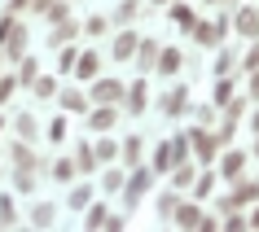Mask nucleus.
Masks as SVG:
<instances>
[{"mask_svg": "<svg viewBox=\"0 0 259 232\" xmlns=\"http://www.w3.org/2000/svg\"><path fill=\"white\" fill-rule=\"evenodd\" d=\"M180 158H185V140H171V145H163V149H158V171H171V166H180Z\"/></svg>", "mask_w": 259, "mask_h": 232, "instance_id": "1", "label": "nucleus"}, {"mask_svg": "<svg viewBox=\"0 0 259 232\" xmlns=\"http://www.w3.org/2000/svg\"><path fill=\"white\" fill-rule=\"evenodd\" d=\"M171 215H176V223H180V228H211V223H206V219L198 215L193 206H176Z\"/></svg>", "mask_w": 259, "mask_h": 232, "instance_id": "2", "label": "nucleus"}, {"mask_svg": "<svg viewBox=\"0 0 259 232\" xmlns=\"http://www.w3.org/2000/svg\"><path fill=\"white\" fill-rule=\"evenodd\" d=\"M193 149L202 153V162H211V158H215V136H206V132H193Z\"/></svg>", "mask_w": 259, "mask_h": 232, "instance_id": "3", "label": "nucleus"}, {"mask_svg": "<svg viewBox=\"0 0 259 232\" xmlns=\"http://www.w3.org/2000/svg\"><path fill=\"white\" fill-rule=\"evenodd\" d=\"M237 31H246V35H255V31H259V14L242 9V14H237Z\"/></svg>", "mask_w": 259, "mask_h": 232, "instance_id": "4", "label": "nucleus"}, {"mask_svg": "<svg viewBox=\"0 0 259 232\" xmlns=\"http://www.w3.org/2000/svg\"><path fill=\"white\" fill-rule=\"evenodd\" d=\"M255 197H259V184H242V189L233 193V202H229V206H242V202H255Z\"/></svg>", "mask_w": 259, "mask_h": 232, "instance_id": "5", "label": "nucleus"}, {"mask_svg": "<svg viewBox=\"0 0 259 232\" xmlns=\"http://www.w3.org/2000/svg\"><path fill=\"white\" fill-rule=\"evenodd\" d=\"M137 53V35H119V44H114V57H132Z\"/></svg>", "mask_w": 259, "mask_h": 232, "instance_id": "6", "label": "nucleus"}, {"mask_svg": "<svg viewBox=\"0 0 259 232\" xmlns=\"http://www.w3.org/2000/svg\"><path fill=\"white\" fill-rule=\"evenodd\" d=\"M88 123H93L97 132H106V127L114 123V109H97V114H93V119H88Z\"/></svg>", "mask_w": 259, "mask_h": 232, "instance_id": "7", "label": "nucleus"}, {"mask_svg": "<svg viewBox=\"0 0 259 232\" xmlns=\"http://www.w3.org/2000/svg\"><path fill=\"white\" fill-rule=\"evenodd\" d=\"M9 35H14V44H9V57H22V44H27V31H22V27H9Z\"/></svg>", "mask_w": 259, "mask_h": 232, "instance_id": "8", "label": "nucleus"}, {"mask_svg": "<svg viewBox=\"0 0 259 232\" xmlns=\"http://www.w3.org/2000/svg\"><path fill=\"white\" fill-rule=\"evenodd\" d=\"M158 66H163V75H171V70L180 66V53H176V48H167V53L158 57Z\"/></svg>", "mask_w": 259, "mask_h": 232, "instance_id": "9", "label": "nucleus"}, {"mask_svg": "<svg viewBox=\"0 0 259 232\" xmlns=\"http://www.w3.org/2000/svg\"><path fill=\"white\" fill-rule=\"evenodd\" d=\"M119 92H123V88H119V83H110V79H106V83H97V96H101V101H114Z\"/></svg>", "mask_w": 259, "mask_h": 232, "instance_id": "10", "label": "nucleus"}, {"mask_svg": "<svg viewBox=\"0 0 259 232\" xmlns=\"http://www.w3.org/2000/svg\"><path fill=\"white\" fill-rule=\"evenodd\" d=\"M97 75V57L88 53V57H79V79H93Z\"/></svg>", "mask_w": 259, "mask_h": 232, "instance_id": "11", "label": "nucleus"}, {"mask_svg": "<svg viewBox=\"0 0 259 232\" xmlns=\"http://www.w3.org/2000/svg\"><path fill=\"white\" fill-rule=\"evenodd\" d=\"M145 184H150V176H137V180H132V189H127V202H137L141 193H145Z\"/></svg>", "mask_w": 259, "mask_h": 232, "instance_id": "12", "label": "nucleus"}, {"mask_svg": "<svg viewBox=\"0 0 259 232\" xmlns=\"http://www.w3.org/2000/svg\"><path fill=\"white\" fill-rule=\"evenodd\" d=\"M180 105H185V92H171V96H163V109H167V114H176Z\"/></svg>", "mask_w": 259, "mask_h": 232, "instance_id": "13", "label": "nucleus"}, {"mask_svg": "<svg viewBox=\"0 0 259 232\" xmlns=\"http://www.w3.org/2000/svg\"><path fill=\"white\" fill-rule=\"evenodd\" d=\"M237 171H242V153H229L224 158V176H237Z\"/></svg>", "mask_w": 259, "mask_h": 232, "instance_id": "14", "label": "nucleus"}, {"mask_svg": "<svg viewBox=\"0 0 259 232\" xmlns=\"http://www.w3.org/2000/svg\"><path fill=\"white\" fill-rule=\"evenodd\" d=\"M171 18H176L180 27H189V22H193V14H189V5H176V9H171Z\"/></svg>", "mask_w": 259, "mask_h": 232, "instance_id": "15", "label": "nucleus"}, {"mask_svg": "<svg viewBox=\"0 0 259 232\" xmlns=\"http://www.w3.org/2000/svg\"><path fill=\"white\" fill-rule=\"evenodd\" d=\"M101 223H106V210H101V206H93V210H88V228H101Z\"/></svg>", "mask_w": 259, "mask_h": 232, "instance_id": "16", "label": "nucleus"}, {"mask_svg": "<svg viewBox=\"0 0 259 232\" xmlns=\"http://www.w3.org/2000/svg\"><path fill=\"white\" fill-rule=\"evenodd\" d=\"M62 105H66V109H79L83 96H79V92H62Z\"/></svg>", "mask_w": 259, "mask_h": 232, "instance_id": "17", "label": "nucleus"}, {"mask_svg": "<svg viewBox=\"0 0 259 232\" xmlns=\"http://www.w3.org/2000/svg\"><path fill=\"white\" fill-rule=\"evenodd\" d=\"M137 153H141V140H127V145H123V158H127V162H137Z\"/></svg>", "mask_w": 259, "mask_h": 232, "instance_id": "18", "label": "nucleus"}, {"mask_svg": "<svg viewBox=\"0 0 259 232\" xmlns=\"http://www.w3.org/2000/svg\"><path fill=\"white\" fill-rule=\"evenodd\" d=\"M35 223H40V228H49V223H53V210H49V206H40V210H35Z\"/></svg>", "mask_w": 259, "mask_h": 232, "instance_id": "19", "label": "nucleus"}, {"mask_svg": "<svg viewBox=\"0 0 259 232\" xmlns=\"http://www.w3.org/2000/svg\"><path fill=\"white\" fill-rule=\"evenodd\" d=\"M229 96H233V83H229V79H220V88H215V101H229Z\"/></svg>", "mask_w": 259, "mask_h": 232, "instance_id": "20", "label": "nucleus"}, {"mask_svg": "<svg viewBox=\"0 0 259 232\" xmlns=\"http://www.w3.org/2000/svg\"><path fill=\"white\" fill-rule=\"evenodd\" d=\"M97 158H101V162H106V158H114V145H110V140H101V145H97Z\"/></svg>", "mask_w": 259, "mask_h": 232, "instance_id": "21", "label": "nucleus"}, {"mask_svg": "<svg viewBox=\"0 0 259 232\" xmlns=\"http://www.w3.org/2000/svg\"><path fill=\"white\" fill-rule=\"evenodd\" d=\"M35 92H40V96H53V79H35Z\"/></svg>", "mask_w": 259, "mask_h": 232, "instance_id": "22", "label": "nucleus"}, {"mask_svg": "<svg viewBox=\"0 0 259 232\" xmlns=\"http://www.w3.org/2000/svg\"><path fill=\"white\" fill-rule=\"evenodd\" d=\"M141 105H145V88L137 83V88H132V109H141Z\"/></svg>", "mask_w": 259, "mask_h": 232, "instance_id": "23", "label": "nucleus"}, {"mask_svg": "<svg viewBox=\"0 0 259 232\" xmlns=\"http://www.w3.org/2000/svg\"><path fill=\"white\" fill-rule=\"evenodd\" d=\"M9 92H14V79H0V101H5Z\"/></svg>", "mask_w": 259, "mask_h": 232, "instance_id": "24", "label": "nucleus"}, {"mask_svg": "<svg viewBox=\"0 0 259 232\" xmlns=\"http://www.w3.org/2000/svg\"><path fill=\"white\" fill-rule=\"evenodd\" d=\"M250 96H259V75H255V79H250Z\"/></svg>", "mask_w": 259, "mask_h": 232, "instance_id": "25", "label": "nucleus"}, {"mask_svg": "<svg viewBox=\"0 0 259 232\" xmlns=\"http://www.w3.org/2000/svg\"><path fill=\"white\" fill-rule=\"evenodd\" d=\"M49 5H53V0H35V9H49Z\"/></svg>", "mask_w": 259, "mask_h": 232, "instance_id": "26", "label": "nucleus"}, {"mask_svg": "<svg viewBox=\"0 0 259 232\" xmlns=\"http://www.w3.org/2000/svg\"><path fill=\"white\" fill-rule=\"evenodd\" d=\"M250 223H255V228H259V210H255V219H250Z\"/></svg>", "mask_w": 259, "mask_h": 232, "instance_id": "27", "label": "nucleus"}, {"mask_svg": "<svg viewBox=\"0 0 259 232\" xmlns=\"http://www.w3.org/2000/svg\"><path fill=\"white\" fill-rule=\"evenodd\" d=\"M255 127H259V114H255Z\"/></svg>", "mask_w": 259, "mask_h": 232, "instance_id": "28", "label": "nucleus"}, {"mask_svg": "<svg viewBox=\"0 0 259 232\" xmlns=\"http://www.w3.org/2000/svg\"><path fill=\"white\" fill-rule=\"evenodd\" d=\"M255 153H259V145H255Z\"/></svg>", "mask_w": 259, "mask_h": 232, "instance_id": "29", "label": "nucleus"}]
</instances>
